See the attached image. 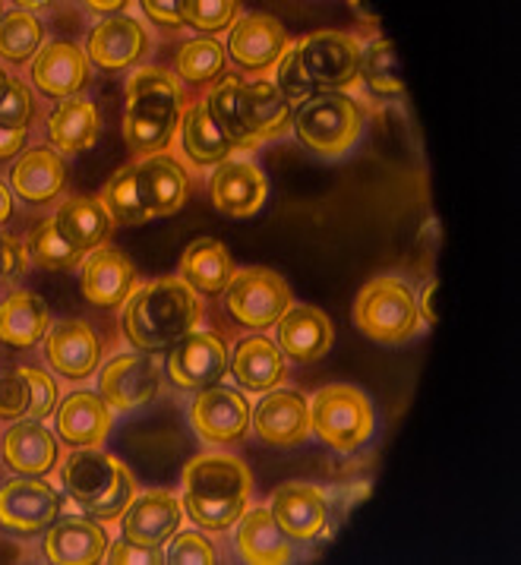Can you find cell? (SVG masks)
<instances>
[{
	"label": "cell",
	"mask_w": 521,
	"mask_h": 565,
	"mask_svg": "<svg viewBox=\"0 0 521 565\" xmlns=\"http://www.w3.org/2000/svg\"><path fill=\"white\" fill-rule=\"evenodd\" d=\"M203 297L181 275H161L139 285L120 310V329L142 354H168L183 335L200 329Z\"/></svg>",
	"instance_id": "1"
},
{
	"label": "cell",
	"mask_w": 521,
	"mask_h": 565,
	"mask_svg": "<svg viewBox=\"0 0 521 565\" xmlns=\"http://www.w3.org/2000/svg\"><path fill=\"white\" fill-rule=\"evenodd\" d=\"M183 512L200 531H231L249 509L253 471L231 452L193 455L183 465Z\"/></svg>",
	"instance_id": "2"
},
{
	"label": "cell",
	"mask_w": 521,
	"mask_h": 565,
	"mask_svg": "<svg viewBox=\"0 0 521 565\" xmlns=\"http://www.w3.org/2000/svg\"><path fill=\"white\" fill-rule=\"evenodd\" d=\"M187 95L181 79L164 67H139L127 79L124 139L137 159L168 152L181 134Z\"/></svg>",
	"instance_id": "3"
},
{
	"label": "cell",
	"mask_w": 521,
	"mask_h": 565,
	"mask_svg": "<svg viewBox=\"0 0 521 565\" xmlns=\"http://www.w3.org/2000/svg\"><path fill=\"white\" fill-rule=\"evenodd\" d=\"M61 483L67 497L102 524H114L130 509L139 487L134 471L117 458L105 452L102 446L92 449H73L61 468Z\"/></svg>",
	"instance_id": "4"
},
{
	"label": "cell",
	"mask_w": 521,
	"mask_h": 565,
	"mask_svg": "<svg viewBox=\"0 0 521 565\" xmlns=\"http://www.w3.org/2000/svg\"><path fill=\"white\" fill-rule=\"evenodd\" d=\"M366 127V108L348 92H317L295 111L291 136L319 159H344Z\"/></svg>",
	"instance_id": "5"
},
{
	"label": "cell",
	"mask_w": 521,
	"mask_h": 565,
	"mask_svg": "<svg viewBox=\"0 0 521 565\" xmlns=\"http://www.w3.org/2000/svg\"><path fill=\"white\" fill-rule=\"evenodd\" d=\"M310 430L332 452H358L376 430V411L370 395L351 383L322 385L310 398Z\"/></svg>",
	"instance_id": "6"
},
{
	"label": "cell",
	"mask_w": 521,
	"mask_h": 565,
	"mask_svg": "<svg viewBox=\"0 0 521 565\" xmlns=\"http://www.w3.org/2000/svg\"><path fill=\"white\" fill-rule=\"evenodd\" d=\"M354 326L366 339L380 341V344L411 341L421 329L414 288L398 275L370 278L354 300Z\"/></svg>",
	"instance_id": "7"
},
{
	"label": "cell",
	"mask_w": 521,
	"mask_h": 565,
	"mask_svg": "<svg viewBox=\"0 0 521 565\" xmlns=\"http://www.w3.org/2000/svg\"><path fill=\"white\" fill-rule=\"evenodd\" d=\"M227 317L249 332H266L275 329V322L285 317L295 303L291 285L266 266H249L237 269L222 291Z\"/></svg>",
	"instance_id": "8"
},
{
	"label": "cell",
	"mask_w": 521,
	"mask_h": 565,
	"mask_svg": "<svg viewBox=\"0 0 521 565\" xmlns=\"http://www.w3.org/2000/svg\"><path fill=\"white\" fill-rule=\"evenodd\" d=\"M304 67L310 73L317 92H348L361 86L363 42L351 32L339 29H319L295 42Z\"/></svg>",
	"instance_id": "9"
},
{
	"label": "cell",
	"mask_w": 521,
	"mask_h": 565,
	"mask_svg": "<svg viewBox=\"0 0 521 565\" xmlns=\"http://www.w3.org/2000/svg\"><path fill=\"white\" fill-rule=\"evenodd\" d=\"M64 512V497L57 487H51L45 477L17 475L0 483V527L10 534L32 537L45 534Z\"/></svg>",
	"instance_id": "10"
},
{
	"label": "cell",
	"mask_w": 521,
	"mask_h": 565,
	"mask_svg": "<svg viewBox=\"0 0 521 565\" xmlns=\"http://www.w3.org/2000/svg\"><path fill=\"white\" fill-rule=\"evenodd\" d=\"M291 45L288 29L273 13H241V20L227 29V57L247 73V79L269 76Z\"/></svg>",
	"instance_id": "11"
},
{
	"label": "cell",
	"mask_w": 521,
	"mask_h": 565,
	"mask_svg": "<svg viewBox=\"0 0 521 565\" xmlns=\"http://www.w3.org/2000/svg\"><path fill=\"white\" fill-rule=\"evenodd\" d=\"M164 370L156 361V354L127 351L117 354L102 366L98 373V395L111 405V411H142L161 395Z\"/></svg>",
	"instance_id": "12"
},
{
	"label": "cell",
	"mask_w": 521,
	"mask_h": 565,
	"mask_svg": "<svg viewBox=\"0 0 521 565\" xmlns=\"http://www.w3.org/2000/svg\"><path fill=\"white\" fill-rule=\"evenodd\" d=\"M249 417H253V407L241 388L209 385V388H200L190 402V427L205 446L241 443L249 433Z\"/></svg>",
	"instance_id": "13"
},
{
	"label": "cell",
	"mask_w": 521,
	"mask_h": 565,
	"mask_svg": "<svg viewBox=\"0 0 521 565\" xmlns=\"http://www.w3.org/2000/svg\"><path fill=\"white\" fill-rule=\"evenodd\" d=\"M249 427L259 443L273 449H297L304 446L313 430H310V398L297 388H273L259 395L253 407Z\"/></svg>",
	"instance_id": "14"
},
{
	"label": "cell",
	"mask_w": 521,
	"mask_h": 565,
	"mask_svg": "<svg viewBox=\"0 0 521 565\" xmlns=\"http://www.w3.org/2000/svg\"><path fill=\"white\" fill-rule=\"evenodd\" d=\"M209 200L227 218H249L269 200V178L249 156H231L209 174Z\"/></svg>",
	"instance_id": "15"
},
{
	"label": "cell",
	"mask_w": 521,
	"mask_h": 565,
	"mask_svg": "<svg viewBox=\"0 0 521 565\" xmlns=\"http://www.w3.org/2000/svg\"><path fill=\"white\" fill-rule=\"evenodd\" d=\"M269 512L278 527L297 543L322 541L332 527V505L317 483L288 480L269 499Z\"/></svg>",
	"instance_id": "16"
},
{
	"label": "cell",
	"mask_w": 521,
	"mask_h": 565,
	"mask_svg": "<svg viewBox=\"0 0 521 565\" xmlns=\"http://www.w3.org/2000/svg\"><path fill=\"white\" fill-rule=\"evenodd\" d=\"M227 344L215 332H203L193 329L190 335H183L164 361V373L168 380L183 388V392H200L209 385L222 383L227 373Z\"/></svg>",
	"instance_id": "17"
},
{
	"label": "cell",
	"mask_w": 521,
	"mask_h": 565,
	"mask_svg": "<svg viewBox=\"0 0 521 565\" xmlns=\"http://www.w3.org/2000/svg\"><path fill=\"white\" fill-rule=\"evenodd\" d=\"M152 51V32L130 13H117L92 25L86 39V57L105 73L137 67L139 61Z\"/></svg>",
	"instance_id": "18"
},
{
	"label": "cell",
	"mask_w": 521,
	"mask_h": 565,
	"mask_svg": "<svg viewBox=\"0 0 521 565\" xmlns=\"http://www.w3.org/2000/svg\"><path fill=\"white\" fill-rule=\"evenodd\" d=\"M183 502L171 490H146L137 493L130 502V509L120 515V537L149 546V550H164V543L171 541L183 527Z\"/></svg>",
	"instance_id": "19"
},
{
	"label": "cell",
	"mask_w": 521,
	"mask_h": 565,
	"mask_svg": "<svg viewBox=\"0 0 521 565\" xmlns=\"http://www.w3.org/2000/svg\"><path fill=\"white\" fill-rule=\"evenodd\" d=\"M61 405V388L35 366H17L0 373V420H47Z\"/></svg>",
	"instance_id": "20"
},
{
	"label": "cell",
	"mask_w": 521,
	"mask_h": 565,
	"mask_svg": "<svg viewBox=\"0 0 521 565\" xmlns=\"http://www.w3.org/2000/svg\"><path fill=\"white\" fill-rule=\"evenodd\" d=\"M92 79V64L86 51L67 42L54 39L42 45V51L32 61V86L47 95V98H79Z\"/></svg>",
	"instance_id": "21"
},
{
	"label": "cell",
	"mask_w": 521,
	"mask_h": 565,
	"mask_svg": "<svg viewBox=\"0 0 521 565\" xmlns=\"http://www.w3.org/2000/svg\"><path fill=\"white\" fill-rule=\"evenodd\" d=\"M45 358L57 376L67 383H86L102 363V348L98 335L89 322L83 319H61L51 322L45 332Z\"/></svg>",
	"instance_id": "22"
},
{
	"label": "cell",
	"mask_w": 521,
	"mask_h": 565,
	"mask_svg": "<svg viewBox=\"0 0 521 565\" xmlns=\"http://www.w3.org/2000/svg\"><path fill=\"white\" fill-rule=\"evenodd\" d=\"M114 427L111 405L89 388H76L54 411V430L57 439L67 443L70 449H92L105 446Z\"/></svg>",
	"instance_id": "23"
},
{
	"label": "cell",
	"mask_w": 521,
	"mask_h": 565,
	"mask_svg": "<svg viewBox=\"0 0 521 565\" xmlns=\"http://www.w3.org/2000/svg\"><path fill=\"white\" fill-rule=\"evenodd\" d=\"M275 344L288 361L313 363L336 344V326L326 310L310 303H291V310L275 322Z\"/></svg>",
	"instance_id": "24"
},
{
	"label": "cell",
	"mask_w": 521,
	"mask_h": 565,
	"mask_svg": "<svg viewBox=\"0 0 521 565\" xmlns=\"http://www.w3.org/2000/svg\"><path fill=\"white\" fill-rule=\"evenodd\" d=\"M137 281V266L130 263V256L111 244L92 249L83 259V295L95 307H124L127 297L139 288Z\"/></svg>",
	"instance_id": "25"
},
{
	"label": "cell",
	"mask_w": 521,
	"mask_h": 565,
	"mask_svg": "<svg viewBox=\"0 0 521 565\" xmlns=\"http://www.w3.org/2000/svg\"><path fill=\"white\" fill-rule=\"evenodd\" d=\"M234 383L241 385L249 395H266L288 380V358L281 354V348L275 339L266 335H244L231 351L227 363Z\"/></svg>",
	"instance_id": "26"
},
{
	"label": "cell",
	"mask_w": 521,
	"mask_h": 565,
	"mask_svg": "<svg viewBox=\"0 0 521 565\" xmlns=\"http://www.w3.org/2000/svg\"><path fill=\"white\" fill-rule=\"evenodd\" d=\"M134 171H137L142 205H146V212L152 218H164V215L181 212L187 196H190V174L171 152L139 159L134 164Z\"/></svg>",
	"instance_id": "27"
},
{
	"label": "cell",
	"mask_w": 521,
	"mask_h": 565,
	"mask_svg": "<svg viewBox=\"0 0 521 565\" xmlns=\"http://www.w3.org/2000/svg\"><path fill=\"white\" fill-rule=\"evenodd\" d=\"M0 455L13 475L45 477L57 468L61 458L57 433L47 430L42 420H17L0 439Z\"/></svg>",
	"instance_id": "28"
},
{
	"label": "cell",
	"mask_w": 521,
	"mask_h": 565,
	"mask_svg": "<svg viewBox=\"0 0 521 565\" xmlns=\"http://www.w3.org/2000/svg\"><path fill=\"white\" fill-rule=\"evenodd\" d=\"M67 186V161L51 146L25 149L10 168V190L29 205L54 203Z\"/></svg>",
	"instance_id": "29"
},
{
	"label": "cell",
	"mask_w": 521,
	"mask_h": 565,
	"mask_svg": "<svg viewBox=\"0 0 521 565\" xmlns=\"http://www.w3.org/2000/svg\"><path fill=\"white\" fill-rule=\"evenodd\" d=\"M234 550L244 563L281 565L291 563V537L278 527L269 505H249L234 524Z\"/></svg>",
	"instance_id": "30"
},
{
	"label": "cell",
	"mask_w": 521,
	"mask_h": 565,
	"mask_svg": "<svg viewBox=\"0 0 521 565\" xmlns=\"http://www.w3.org/2000/svg\"><path fill=\"white\" fill-rule=\"evenodd\" d=\"M108 531L95 519H57L42 537V550L57 565H92L105 559Z\"/></svg>",
	"instance_id": "31"
},
{
	"label": "cell",
	"mask_w": 521,
	"mask_h": 565,
	"mask_svg": "<svg viewBox=\"0 0 521 565\" xmlns=\"http://www.w3.org/2000/svg\"><path fill=\"white\" fill-rule=\"evenodd\" d=\"M244 120L256 146H266L275 139L291 136L295 127V108L285 102V95L275 89L269 76L247 79L244 83Z\"/></svg>",
	"instance_id": "32"
},
{
	"label": "cell",
	"mask_w": 521,
	"mask_h": 565,
	"mask_svg": "<svg viewBox=\"0 0 521 565\" xmlns=\"http://www.w3.org/2000/svg\"><path fill=\"white\" fill-rule=\"evenodd\" d=\"M51 222L64 234L70 247H76L83 256L92 249L105 247L114 231L111 215L98 196H67L54 209Z\"/></svg>",
	"instance_id": "33"
},
{
	"label": "cell",
	"mask_w": 521,
	"mask_h": 565,
	"mask_svg": "<svg viewBox=\"0 0 521 565\" xmlns=\"http://www.w3.org/2000/svg\"><path fill=\"white\" fill-rule=\"evenodd\" d=\"M181 149L183 159L190 161L193 168H219L222 161H227L231 156H241L227 136L219 130V124L212 120V114L205 108V98L187 105V114H183L181 124Z\"/></svg>",
	"instance_id": "34"
},
{
	"label": "cell",
	"mask_w": 521,
	"mask_h": 565,
	"mask_svg": "<svg viewBox=\"0 0 521 565\" xmlns=\"http://www.w3.org/2000/svg\"><path fill=\"white\" fill-rule=\"evenodd\" d=\"M234 256L215 237H200L181 256V278L200 297H219L234 278Z\"/></svg>",
	"instance_id": "35"
},
{
	"label": "cell",
	"mask_w": 521,
	"mask_h": 565,
	"mask_svg": "<svg viewBox=\"0 0 521 565\" xmlns=\"http://www.w3.org/2000/svg\"><path fill=\"white\" fill-rule=\"evenodd\" d=\"M102 130V117L98 108L92 105L89 98H64L54 114L47 117V139H51V149L61 152V156H79L95 146Z\"/></svg>",
	"instance_id": "36"
},
{
	"label": "cell",
	"mask_w": 521,
	"mask_h": 565,
	"mask_svg": "<svg viewBox=\"0 0 521 565\" xmlns=\"http://www.w3.org/2000/svg\"><path fill=\"white\" fill-rule=\"evenodd\" d=\"M51 329V310L35 291H13L0 300V344L35 348Z\"/></svg>",
	"instance_id": "37"
},
{
	"label": "cell",
	"mask_w": 521,
	"mask_h": 565,
	"mask_svg": "<svg viewBox=\"0 0 521 565\" xmlns=\"http://www.w3.org/2000/svg\"><path fill=\"white\" fill-rule=\"evenodd\" d=\"M244 83L247 76L241 73H225L209 95H205V108L212 114V120L219 124V130L227 136V142L241 152L249 156L256 152L259 146L253 142V136L247 130V120H244Z\"/></svg>",
	"instance_id": "38"
},
{
	"label": "cell",
	"mask_w": 521,
	"mask_h": 565,
	"mask_svg": "<svg viewBox=\"0 0 521 565\" xmlns=\"http://www.w3.org/2000/svg\"><path fill=\"white\" fill-rule=\"evenodd\" d=\"M227 70V47L215 39V35H196V39H187L178 47V57H174V76L181 83H193V86H203V83H215L222 79Z\"/></svg>",
	"instance_id": "39"
},
{
	"label": "cell",
	"mask_w": 521,
	"mask_h": 565,
	"mask_svg": "<svg viewBox=\"0 0 521 565\" xmlns=\"http://www.w3.org/2000/svg\"><path fill=\"white\" fill-rule=\"evenodd\" d=\"M42 45H45V25L35 13L7 10L0 17V61L23 67V64L35 61Z\"/></svg>",
	"instance_id": "40"
},
{
	"label": "cell",
	"mask_w": 521,
	"mask_h": 565,
	"mask_svg": "<svg viewBox=\"0 0 521 565\" xmlns=\"http://www.w3.org/2000/svg\"><path fill=\"white\" fill-rule=\"evenodd\" d=\"M361 86L373 98H402L405 95V83L398 76V61H395V47L385 35H373L363 45L361 57Z\"/></svg>",
	"instance_id": "41"
},
{
	"label": "cell",
	"mask_w": 521,
	"mask_h": 565,
	"mask_svg": "<svg viewBox=\"0 0 521 565\" xmlns=\"http://www.w3.org/2000/svg\"><path fill=\"white\" fill-rule=\"evenodd\" d=\"M98 200L105 203L114 225L137 227V225H146V222L152 218V215L146 212V205H142V196H139V183H137V171H134V164L120 168L111 181L105 183V190H102V196H98Z\"/></svg>",
	"instance_id": "42"
},
{
	"label": "cell",
	"mask_w": 521,
	"mask_h": 565,
	"mask_svg": "<svg viewBox=\"0 0 521 565\" xmlns=\"http://www.w3.org/2000/svg\"><path fill=\"white\" fill-rule=\"evenodd\" d=\"M29 259L35 266H42L47 271H73L83 266V253L76 247H70L64 241V234L57 231V225L45 218L42 225H35V231L29 234Z\"/></svg>",
	"instance_id": "43"
},
{
	"label": "cell",
	"mask_w": 521,
	"mask_h": 565,
	"mask_svg": "<svg viewBox=\"0 0 521 565\" xmlns=\"http://www.w3.org/2000/svg\"><path fill=\"white\" fill-rule=\"evenodd\" d=\"M269 79H273L275 89L285 95V102H288L295 111L304 102H310V98L317 95V86H313V79H310V73L304 67V61H300V54L295 51V45L285 51V57H281L278 67L269 73Z\"/></svg>",
	"instance_id": "44"
},
{
	"label": "cell",
	"mask_w": 521,
	"mask_h": 565,
	"mask_svg": "<svg viewBox=\"0 0 521 565\" xmlns=\"http://www.w3.org/2000/svg\"><path fill=\"white\" fill-rule=\"evenodd\" d=\"M183 23L196 32H225L241 20L237 0H181Z\"/></svg>",
	"instance_id": "45"
},
{
	"label": "cell",
	"mask_w": 521,
	"mask_h": 565,
	"mask_svg": "<svg viewBox=\"0 0 521 565\" xmlns=\"http://www.w3.org/2000/svg\"><path fill=\"white\" fill-rule=\"evenodd\" d=\"M32 120H35V92L25 79L10 76L7 89L0 92V127L25 134Z\"/></svg>",
	"instance_id": "46"
},
{
	"label": "cell",
	"mask_w": 521,
	"mask_h": 565,
	"mask_svg": "<svg viewBox=\"0 0 521 565\" xmlns=\"http://www.w3.org/2000/svg\"><path fill=\"white\" fill-rule=\"evenodd\" d=\"M164 563H190V565H212L219 563V550L215 543L205 537L200 527L178 531L171 541L164 543Z\"/></svg>",
	"instance_id": "47"
},
{
	"label": "cell",
	"mask_w": 521,
	"mask_h": 565,
	"mask_svg": "<svg viewBox=\"0 0 521 565\" xmlns=\"http://www.w3.org/2000/svg\"><path fill=\"white\" fill-rule=\"evenodd\" d=\"M32 266L29 247L23 241H17L13 234L0 231V288H13L25 278V271Z\"/></svg>",
	"instance_id": "48"
},
{
	"label": "cell",
	"mask_w": 521,
	"mask_h": 565,
	"mask_svg": "<svg viewBox=\"0 0 521 565\" xmlns=\"http://www.w3.org/2000/svg\"><path fill=\"white\" fill-rule=\"evenodd\" d=\"M105 563H114V565L164 563V553H161V550H149V546H139V543L127 541V537H120V541L108 543V550H105Z\"/></svg>",
	"instance_id": "49"
},
{
	"label": "cell",
	"mask_w": 521,
	"mask_h": 565,
	"mask_svg": "<svg viewBox=\"0 0 521 565\" xmlns=\"http://www.w3.org/2000/svg\"><path fill=\"white\" fill-rule=\"evenodd\" d=\"M142 7V13L152 20L161 29H183V13H181V3L178 0H146V3H139Z\"/></svg>",
	"instance_id": "50"
},
{
	"label": "cell",
	"mask_w": 521,
	"mask_h": 565,
	"mask_svg": "<svg viewBox=\"0 0 521 565\" xmlns=\"http://www.w3.org/2000/svg\"><path fill=\"white\" fill-rule=\"evenodd\" d=\"M25 149V134L20 130H7L0 127V161L3 159H17Z\"/></svg>",
	"instance_id": "51"
},
{
	"label": "cell",
	"mask_w": 521,
	"mask_h": 565,
	"mask_svg": "<svg viewBox=\"0 0 521 565\" xmlns=\"http://www.w3.org/2000/svg\"><path fill=\"white\" fill-rule=\"evenodd\" d=\"M433 297H436V281H427V285H424V291H421V297H417V313H421V322H436Z\"/></svg>",
	"instance_id": "52"
},
{
	"label": "cell",
	"mask_w": 521,
	"mask_h": 565,
	"mask_svg": "<svg viewBox=\"0 0 521 565\" xmlns=\"http://www.w3.org/2000/svg\"><path fill=\"white\" fill-rule=\"evenodd\" d=\"M86 7H89L92 13H98L102 20H108V17H117V13H127L130 3L127 0H89Z\"/></svg>",
	"instance_id": "53"
},
{
	"label": "cell",
	"mask_w": 521,
	"mask_h": 565,
	"mask_svg": "<svg viewBox=\"0 0 521 565\" xmlns=\"http://www.w3.org/2000/svg\"><path fill=\"white\" fill-rule=\"evenodd\" d=\"M10 215H13V190L0 181V227L10 222Z\"/></svg>",
	"instance_id": "54"
},
{
	"label": "cell",
	"mask_w": 521,
	"mask_h": 565,
	"mask_svg": "<svg viewBox=\"0 0 521 565\" xmlns=\"http://www.w3.org/2000/svg\"><path fill=\"white\" fill-rule=\"evenodd\" d=\"M7 83H10V73H7V70L0 67V92L7 89Z\"/></svg>",
	"instance_id": "55"
}]
</instances>
